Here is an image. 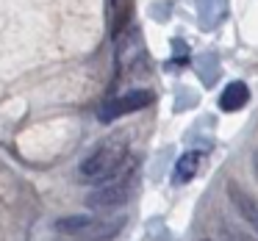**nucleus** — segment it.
Segmentation results:
<instances>
[{
  "label": "nucleus",
  "instance_id": "1",
  "mask_svg": "<svg viewBox=\"0 0 258 241\" xmlns=\"http://www.w3.org/2000/svg\"><path fill=\"white\" fill-rule=\"evenodd\" d=\"M128 169H134V155H131V141L125 133H114L106 141L95 147L89 155L84 158L78 169L81 183H95V186H106L114 178L125 175Z\"/></svg>",
  "mask_w": 258,
  "mask_h": 241
},
{
  "label": "nucleus",
  "instance_id": "2",
  "mask_svg": "<svg viewBox=\"0 0 258 241\" xmlns=\"http://www.w3.org/2000/svg\"><path fill=\"white\" fill-rule=\"evenodd\" d=\"M53 227L58 235L75 241H111L122 233L125 216H61Z\"/></svg>",
  "mask_w": 258,
  "mask_h": 241
},
{
  "label": "nucleus",
  "instance_id": "3",
  "mask_svg": "<svg viewBox=\"0 0 258 241\" xmlns=\"http://www.w3.org/2000/svg\"><path fill=\"white\" fill-rule=\"evenodd\" d=\"M134 189H136V172L128 169L125 175L114 178L111 183L97 186V189L86 197V205H89L92 211H108V208L125 205V202L131 200V194H134Z\"/></svg>",
  "mask_w": 258,
  "mask_h": 241
},
{
  "label": "nucleus",
  "instance_id": "4",
  "mask_svg": "<svg viewBox=\"0 0 258 241\" xmlns=\"http://www.w3.org/2000/svg\"><path fill=\"white\" fill-rule=\"evenodd\" d=\"M153 100H156V95H153L150 89H131V92H125V95L108 100L106 106L100 108L97 117H100L103 122H114V119H119V117H128V114H134V111L147 108Z\"/></svg>",
  "mask_w": 258,
  "mask_h": 241
},
{
  "label": "nucleus",
  "instance_id": "5",
  "mask_svg": "<svg viewBox=\"0 0 258 241\" xmlns=\"http://www.w3.org/2000/svg\"><path fill=\"white\" fill-rule=\"evenodd\" d=\"M228 197H230V202H233V208L239 211V216L244 219L258 235V200L252 194H247V191L241 189L239 183H233V180L228 183Z\"/></svg>",
  "mask_w": 258,
  "mask_h": 241
},
{
  "label": "nucleus",
  "instance_id": "6",
  "mask_svg": "<svg viewBox=\"0 0 258 241\" xmlns=\"http://www.w3.org/2000/svg\"><path fill=\"white\" fill-rule=\"evenodd\" d=\"M247 100H250V89H247V84L233 81V84H228L225 92L219 95V108H222V111H239V108L247 106Z\"/></svg>",
  "mask_w": 258,
  "mask_h": 241
},
{
  "label": "nucleus",
  "instance_id": "7",
  "mask_svg": "<svg viewBox=\"0 0 258 241\" xmlns=\"http://www.w3.org/2000/svg\"><path fill=\"white\" fill-rule=\"evenodd\" d=\"M200 161H203V152L200 150H189L183 152V155L178 158V164H175V183H189L191 178L197 175V169H200Z\"/></svg>",
  "mask_w": 258,
  "mask_h": 241
},
{
  "label": "nucleus",
  "instance_id": "8",
  "mask_svg": "<svg viewBox=\"0 0 258 241\" xmlns=\"http://www.w3.org/2000/svg\"><path fill=\"white\" fill-rule=\"evenodd\" d=\"M214 241H255V238H250V235H247L244 230H239L236 224L219 222L217 224V238H214Z\"/></svg>",
  "mask_w": 258,
  "mask_h": 241
},
{
  "label": "nucleus",
  "instance_id": "9",
  "mask_svg": "<svg viewBox=\"0 0 258 241\" xmlns=\"http://www.w3.org/2000/svg\"><path fill=\"white\" fill-rule=\"evenodd\" d=\"M252 169H255V178H258V150L252 152Z\"/></svg>",
  "mask_w": 258,
  "mask_h": 241
}]
</instances>
